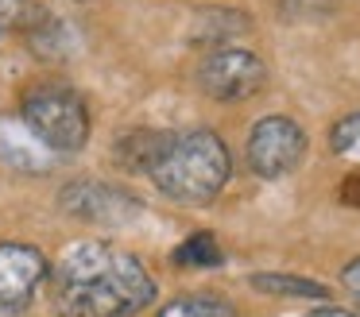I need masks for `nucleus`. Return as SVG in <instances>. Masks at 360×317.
I'll return each instance as SVG.
<instances>
[{
  "mask_svg": "<svg viewBox=\"0 0 360 317\" xmlns=\"http://www.w3.org/2000/svg\"><path fill=\"white\" fill-rule=\"evenodd\" d=\"M58 317H136L155 302V278L132 252L78 240L51 267Z\"/></svg>",
  "mask_w": 360,
  "mask_h": 317,
  "instance_id": "nucleus-1",
  "label": "nucleus"
},
{
  "mask_svg": "<svg viewBox=\"0 0 360 317\" xmlns=\"http://www.w3.org/2000/svg\"><path fill=\"white\" fill-rule=\"evenodd\" d=\"M155 190L179 205H210L233 178V155L210 128L171 131L163 155L148 170Z\"/></svg>",
  "mask_w": 360,
  "mask_h": 317,
  "instance_id": "nucleus-2",
  "label": "nucleus"
},
{
  "mask_svg": "<svg viewBox=\"0 0 360 317\" xmlns=\"http://www.w3.org/2000/svg\"><path fill=\"white\" fill-rule=\"evenodd\" d=\"M20 120L43 139L55 155H74L89 143V108L74 89L55 82L32 85L20 101Z\"/></svg>",
  "mask_w": 360,
  "mask_h": 317,
  "instance_id": "nucleus-3",
  "label": "nucleus"
},
{
  "mask_svg": "<svg viewBox=\"0 0 360 317\" xmlns=\"http://www.w3.org/2000/svg\"><path fill=\"white\" fill-rule=\"evenodd\" d=\"M248 170L256 178H283L306 159V131L290 116H264L248 131Z\"/></svg>",
  "mask_w": 360,
  "mask_h": 317,
  "instance_id": "nucleus-4",
  "label": "nucleus"
},
{
  "mask_svg": "<svg viewBox=\"0 0 360 317\" xmlns=\"http://www.w3.org/2000/svg\"><path fill=\"white\" fill-rule=\"evenodd\" d=\"M198 85H202L205 97L225 101V105H236V101L256 97L267 85V66L256 58L252 51H240V46H221L198 70Z\"/></svg>",
  "mask_w": 360,
  "mask_h": 317,
  "instance_id": "nucleus-5",
  "label": "nucleus"
},
{
  "mask_svg": "<svg viewBox=\"0 0 360 317\" xmlns=\"http://www.w3.org/2000/svg\"><path fill=\"white\" fill-rule=\"evenodd\" d=\"M58 205L70 216L89 224H132L143 213V205L132 198L128 190L109 182H97V178H78L58 193Z\"/></svg>",
  "mask_w": 360,
  "mask_h": 317,
  "instance_id": "nucleus-6",
  "label": "nucleus"
},
{
  "mask_svg": "<svg viewBox=\"0 0 360 317\" xmlns=\"http://www.w3.org/2000/svg\"><path fill=\"white\" fill-rule=\"evenodd\" d=\"M47 275H51L47 255L35 244H20V240L0 244V309L4 313L27 309Z\"/></svg>",
  "mask_w": 360,
  "mask_h": 317,
  "instance_id": "nucleus-7",
  "label": "nucleus"
},
{
  "mask_svg": "<svg viewBox=\"0 0 360 317\" xmlns=\"http://www.w3.org/2000/svg\"><path fill=\"white\" fill-rule=\"evenodd\" d=\"M0 162L12 170H24V174H47L55 151L20 116H0Z\"/></svg>",
  "mask_w": 360,
  "mask_h": 317,
  "instance_id": "nucleus-8",
  "label": "nucleus"
},
{
  "mask_svg": "<svg viewBox=\"0 0 360 317\" xmlns=\"http://www.w3.org/2000/svg\"><path fill=\"white\" fill-rule=\"evenodd\" d=\"M167 139H171V131L136 128V131H128L124 139H117V159L124 162L128 170H143V174H148V170L155 167V159L163 155Z\"/></svg>",
  "mask_w": 360,
  "mask_h": 317,
  "instance_id": "nucleus-9",
  "label": "nucleus"
},
{
  "mask_svg": "<svg viewBox=\"0 0 360 317\" xmlns=\"http://www.w3.org/2000/svg\"><path fill=\"white\" fill-rule=\"evenodd\" d=\"M252 290L259 294H279V298H310V302H321L329 298V286L314 283V278H298V275H275V271H259V275L248 278Z\"/></svg>",
  "mask_w": 360,
  "mask_h": 317,
  "instance_id": "nucleus-10",
  "label": "nucleus"
},
{
  "mask_svg": "<svg viewBox=\"0 0 360 317\" xmlns=\"http://www.w3.org/2000/svg\"><path fill=\"white\" fill-rule=\"evenodd\" d=\"M159 317H236L233 302L217 298V294H182V298L167 302Z\"/></svg>",
  "mask_w": 360,
  "mask_h": 317,
  "instance_id": "nucleus-11",
  "label": "nucleus"
},
{
  "mask_svg": "<svg viewBox=\"0 0 360 317\" xmlns=\"http://www.w3.org/2000/svg\"><path fill=\"white\" fill-rule=\"evenodd\" d=\"M174 263H179V267H198V271L221 267V263H225V252H221L213 232H194V236H186L174 247Z\"/></svg>",
  "mask_w": 360,
  "mask_h": 317,
  "instance_id": "nucleus-12",
  "label": "nucleus"
},
{
  "mask_svg": "<svg viewBox=\"0 0 360 317\" xmlns=\"http://www.w3.org/2000/svg\"><path fill=\"white\" fill-rule=\"evenodd\" d=\"M51 20V12L35 0H0V31H39Z\"/></svg>",
  "mask_w": 360,
  "mask_h": 317,
  "instance_id": "nucleus-13",
  "label": "nucleus"
},
{
  "mask_svg": "<svg viewBox=\"0 0 360 317\" xmlns=\"http://www.w3.org/2000/svg\"><path fill=\"white\" fill-rule=\"evenodd\" d=\"M229 27L240 31V27H248V20L233 15L229 8L202 12V15H198V23H194V43H221V39H229Z\"/></svg>",
  "mask_w": 360,
  "mask_h": 317,
  "instance_id": "nucleus-14",
  "label": "nucleus"
},
{
  "mask_svg": "<svg viewBox=\"0 0 360 317\" xmlns=\"http://www.w3.org/2000/svg\"><path fill=\"white\" fill-rule=\"evenodd\" d=\"M329 147H333V155H341V159L360 162V108L349 112V116H341V120L333 124V131H329Z\"/></svg>",
  "mask_w": 360,
  "mask_h": 317,
  "instance_id": "nucleus-15",
  "label": "nucleus"
},
{
  "mask_svg": "<svg viewBox=\"0 0 360 317\" xmlns=\"http://www.w3.org/2000/svg\"><path fill=\"white\" fill-rule=\"evenodd\" d=\"M341 283L349 286L352 294H360V255H356L352 263H345V267H341Z\"/></svg>",
  "mask_w": 360,
  "mask_h": 317,
  "instance_id": "nucleus-16",
  "label": "nucleus"
},
{
  "mask_svg": "<svg viewBox=\"0 0 360 317\" xmlns=\"http://www.w3.org/2000/svg\"><path fill=\"white\" fill-rule=\"evenodd\" d=\"M306 317H360V313H349V309H337V306H326V309H314Z\"/></svg>",
  "mask_w": 360,
  "mask_h": 317,
  "instance_id": "nucleus-17",
  "label": "nucleus"
}]
</instances>
